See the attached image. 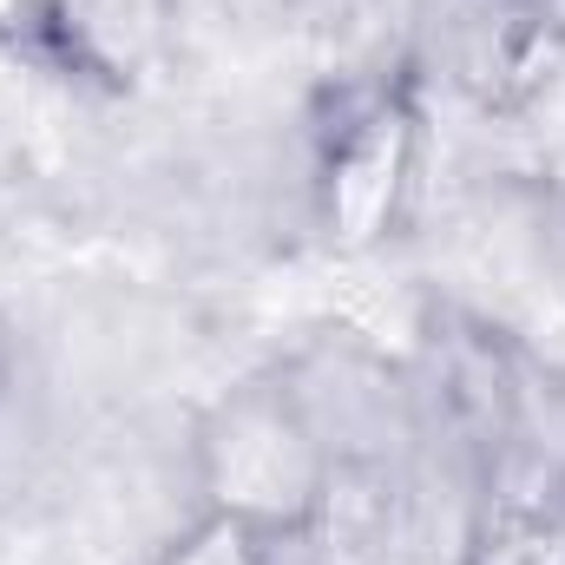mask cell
<instances>
[{"mask_svg":"<svg viewBox=\"0 0 565 565\" xmlns=\"http://www.w3.org/2000/svg\"><path fill=\"white\" fill-rule=\"evenodd\" d=\"M198 507L257 526L264 540H309L335 513L342 454L289 375H244L191 422Z\"/></svg>","mask_w":565,"mask_h":565,"instance_id":"obj_1","label":"cell"},{"mask_svg":"<svg viewBox=\"0 0 565 565\" xmlns=\"http://www.w3.org/2000/svg\"><path fill=\"white\" fill-rule=\"evenodd\" d=\"M26 7L53 66L106 99L145 93L178 53L184 0H26Z\"/></svg>","mask_w":565,"mask_h":565,"instance_id":"obj_2","label":"cell"},{"mask_svg":"<svg viewBox=\"0 0 565 565\" xmlns=\"http://www.w3.org/2000/svg\"><path fill=\"white\" fill-rule=\"evenodd\" d=\"M415 151H422V126L402 99L362 106L329 139L322 178H316V211L335 244H375L395 231L402 198L415 184Z\"/></svg>","mask_w":565,"mask_h":565,"instance_id":"obj_3","label":"cell"},{"mask_svg":"<svg viewBox=\"0 0 565 565\" xmlns=\"http://www.w3.org/2000/svg\"><path fill=\"white\" fill-rule=\"evenodd\" d=\"M454 565H565V493L487 480Z\"/></svg>","mask_w":565,"mask_h":565,"instance_id":"obj_4","label":"cell"},{"mask_svg":"<svg viewBox=\"0 0 565 565\" xmlns=\"http://www.w3.org/2000/svg\"><path fill=\"white\" fill-rule=\"evenodd\" d=\"M277 540H264L257 526H244V520H231V513H211V507H198L164 546H158V559L151 565H277Z\"/></svg>","mask_w":565,"mask_h":565,"instance_id":"obj_5","label":"cell"},{"mask_svg":"<svg viewBox=\"0 0 565 565\" xmlns=\"http://www.w3.org/2000/svg\"><path fill=\"white\" fill-rule=\"evenodd\" d=\"M13 382V329H7V309H0V395Z\"/></svg>","mask_w":565,"mask_h":565,"instance_id":"obj_6","label":"cell"}]
</instances>
